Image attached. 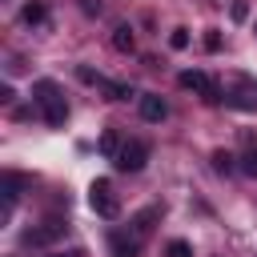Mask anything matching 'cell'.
I'll list each match as a JSON object with an SVG mask.
<instances>
[{
    "label": "cell",
    "instance_id": "cell-21",
    "mask_svg": "<svg viewBox=\"0 0 257 257\" xmlns=\"http://www.w3.org/2000/svg\"><path fill=\"white\" fill-rule=\"evenodd\" d=\"M80 8H84V16H100V0H80Z\"/></svg>",
    "mask_w": 257,
    "mask_h": 257
},
{
    "label": "cell",
    "instance_id": "cell-1",
    "mask_svg": "<svg viewBox=\"0 0 257 257\" xmlns=\"http://www.w3.org/2000/svg\"><path fill=\"white\" fill-rule=\"evenodd\" d=\"M32 96H36V108H40L44 124L60 128V124L68 120V100H64V92H60L56 80H36V84H32Z\"/></svg>",
    "mask_w": 257,
    "mask_h": 257
},
{
    "label": "cell",
    "instance_id": "cell-5",
    "mask_svg": "<svg viewBox=\"0 0 257 257\" xmlns=\"http://www.w3.org/2000/svg\"><path fill=\"white\" fill-rule=\"evenodd\" d=\"M225 100H229L233 108H241V112H257V80L241 76V80L225 92Z\"/></svg>",
    "mask_w": 257,
    "mask_h": 257
},
{
    "label": "cell",
    "instance_id": "cell-16",
    "mask_svg": "<svg viewBox=\"0 0 257 257\" xmlns=\"http://www.w3.org/2000/svg\"><path fill=\"white\" fill-rule=\"evenodd\" d=\"M213 169H217V173H233V157H229L225 149H217V153H213Z\"/></svg>",
    "mask_w": 257,
    "mask_h": 257
},
{
    "label": "cell",
    "instance_id": "cell-7",
    "mask_svg": "<svg viewBox=\"0 0 257 257\" xmlns=\"http://www.w3.org/2000/svg\"><path fill=\"white\" fill-rule=\"evenodd\" d=\"M108 257H141V241L128 233H112L108 237Z\"/></svg>",
    "mask_w": 257,
    "mask_h": 257
},
{
    "label": "cell",
    "instance_id": "cell-6",
    "mask_svg": "<svg viewBox=\"0 0 257 257\" xmlns=\"http://www.w3.org/2000/svg\"><path fill=\"white\" fill-rule=\"evenodd\" d=\"M64 221H44V225H36V229H28L24 233V245L28 249H40V245H52V241H60L64 237Z\"/></svg>",
    "mask_w": 257,
    "mask_h": 257
},
{
    "label": "cell",
    "instance_id": "cell-4",
    "mask_svg": "<svg viewBox=\"0 0 257 257\" xmlns=\"http://www.w3.org/2000/svg\"><path fill=\"white\" fill-rule=\"evenodd\" d=\"M177 80H181V88H193V92H201L209 104H221V88H217V84H213V80H209L201 68H185Z\"/></svg>",
    "mask_w": 257,
    "mask_h": 257
},
{
    "label": "cell",
    "instance_id": "cell-3",
    "mask_svg": "<svg viewBox=\"0 0 257 257\" xmlns=\"http://www.w3.org/2000/svg\"><path fill=\"white\" fill-rule=\"evenodd\" d=\"M145 161H149V145H145V141H124L120 153L112 157V165H116L120 173H141Z\"/></svg>",
    "mask_w": 257,
    "mask_h": 257
},
{
    "label": "cell",
    "instance_id": "cell-14",
    "mask_svg": "<svg viewBox=\"0 0 257 257\" xmlns=\"http://www.w3.org/2000/svg\"><path fill=\"white\" fill-rule=\"evenodd\" d=\"M100 88H104L108 100H128V96H133V84H120V80H104Z\"/></svg>",
    "mask_w": 257,
    "mask_h": 257
},
{
    "label": "cell",
    "instance_id": "cell-19",
    "mask_svg": "<svg viewBox=\"0 0 257 257\" xmlns=\"http://www.w3.org/2000/svg\"><path fill=\"white\" fill-rule=\"evenodd\" d=\"M205 48H209V52H221V32H217V28L205 32Z\"/></svg>",
    "mask_w": 257,
    "mask_h": 257
},
{
    "label": "cell",
    "instance_id": "cell-8",
    "mask_svg": "<svg viewBox=\"0 0 257 257\" xmlns=\"http://www.w3.org/2000/svg\"><path fill=\"white\" fill-rule=\"evenodd\" d=\"M141 116H145V120H153V124H161V120L169 116V104H165L161 96L145 92V96H141Z\"/></svg>",
    "mask_w": 257,
    "mask_h": 257
},
{
    "label": "cell",
    "instance_id": "cell-20",
    "mask_svg": "<svg viewBox=\"0 0 257 257\" xmlns=\"http://www.w3.org/2000/svg\"><path fill=\"white\" fill-rule=\"evenodd\" d=\"M229 12H233V20L241 24V20L249 16V4H245V0H233V8H229Z\"/></svg>",
    "mask_w": 257,
    "mask_h": 257
},
{
    "label": "cell",
    "instance_id": "cell-18",
    "mask_svg": "<svg viewBox=\"0 0 257 257\" xmlns=\"http://www.w3.org/2000/svg\"><path fill=\"white\" fill-rule=\"evenodd\" d=\"M241 169H245L249 177H257V149H249V153L241 157Z\"/></svg>",
    "mask_w": 257,
    "mask_h": 257
},
{
    "label": "cell",
    "instance_id": "cell-17",
    "mask_svg": "<svg viewBox=\"0 0 257 257\" xmlns=\"http://www.w3.org/2000/svg\"><path fill=\"white\" fill-rule=\"evenodd\" d=\"M169 44L181 52V48H189V28H173V36H169Z\"/></svg>",
    "mask_w": 257,
    "mask_h": 257
},
{
    "label": "cell",
    "instance_id": "cell-22",
    "mask_svg": "<svg viewBox=\"0 0 257 257\" xmlns=\"http://www.w3.org/2000/svg\"><path fill=\"white\" fill-rule=\"evenodd\" d=\"M48 257H64V253H48Z\"/></svg>",
    "mask_w": 257,
    "mask_h": 257
},
{
    "label": "cell",
    "instance_id": "cell-10",
    "mask_svg": "<svg viewBox=\"0 0 257 257\" xmlns=\"http://www.w3.org/2000/svg\"><path fill=\"white\" fill-rule=\"evenodd\" d=\"M161 217H165V209H161V205H149L145 213H137V217H133V233H137V237H141V233H149V229H153V221H161Z\"/></svg>",
    "mask_w": 257,
    "mask_h": 257
},
{
    "label": "cell",
    "instance_id": "cell-13",
    "mask_svg": "<svg viewBox=\"0 0 257 257\" xmlns=\"http://www.w3.org/2000/svg\"><path fill=\"white\" fill-rule=\"evenodd\" d=\"M120 145H124V141H120V137H116L112 128H104V133H100V145H96V149H100V153H104V157L112 161V157L120 153Z\"/></svg>",
    "mask_w": 257,
    "mask_h": 257
},
{
    "label": "cell",
    "instance_id": "cell-2",
    "mask_svg": "<svg viewBox=\"0 0 257 257\" xmlns=\"http://www.w3.org/2000/svg\"><path fill=\"white\" fill-rule=\"evenodd\" d=\"M88 205H92V213L96 217H104V221H112L116 213H120V201H116V193H112V181H92L88 185Z\"/></svg>",
    "mask_w": 257,
    "mask_h": 257
},
{
    "label": "cell",
    "instance_id": "cell-12",
    "mask_svg": "<svg viewBox=\"0 0 257 257\" xmlns=\"http://www.w3.org/2000/svg\"><path fill=\"white\" fill-rule=\"evenodd\" d=\"M112 48L116 52H133V28L128 24H116L112 28Z\"/></svg>",
    "mask_w": 257,
    "mask_h": 257
},
{
    "label": "cell",
    "instance_id": "cell-15",
    "mask_svg": "<svg viewBox=\"0 0 257 257\" xmlns=\"http://www.w3.org/2000/svg\"><path fill=\"white\" fill-rule=\"evenodd\" d=\"M165 257H193V245L177 237V241H169V245H165Z\"/></svg>",
    "mask_w": 257,
    "mask_h": 257
},
{
    "label": "cell",
    "instance_id": "cell-11",
    "mask_svg": "<svg viewBox=\"0 0 257 257\" xmlns=\"http://www.w3.org/2000/svg\"><path fill=\"white\" fill-rule=\"evenodd\" d=\"M44 16H48V4H44V0H28V4L20 8V20H24V24H44Z\"/></svg>",
    "mask_w": 257,
    "mask_h": 257
},
{
    "label": "cell",
    "instance_id": "cell-9",
    "mask_svg": "<svg viewBox=\"0 0 257 257\" xmlns=\"http://www.w3.org/2000/svg\"><path fill=\"white\" fill-rule=\"evenodd\" d=\"M20 189H24V177H20V173H4V213H12Z\"/></svg>",
    "mask_w": 257,
    "mask_h": 257
}]
</instances>
